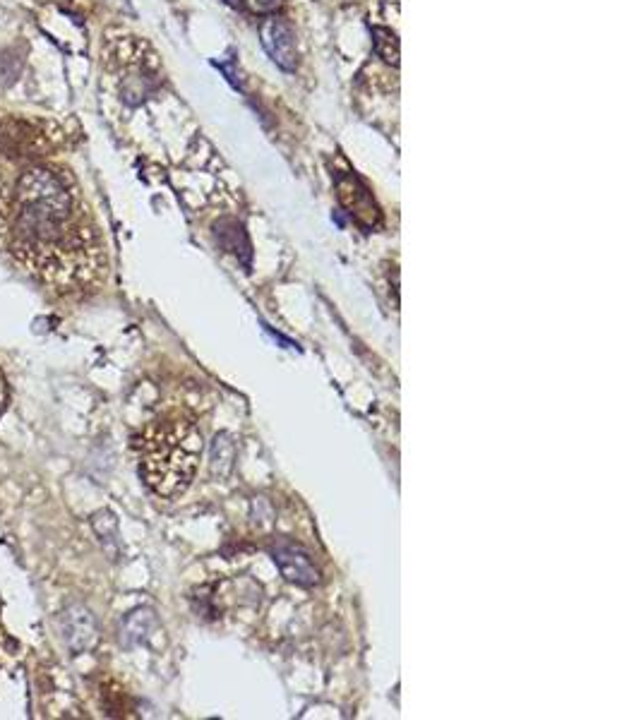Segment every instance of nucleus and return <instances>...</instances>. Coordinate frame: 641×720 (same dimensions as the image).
<instances>
[{
  "label": "nucleus",
  "instance_id": "obj_2",
  "mask_svg": "<svg viewBox=\"0 0 641 720\" xmlns=\"http://www.w3.org/2000/svg\"><path fill=\"white\" fill-rule=\"evenodd\" d=\"M202 447L205 440L195 420L169 416L149 425L140 442V473L147 488L166 500L183 495L200 466Z\"/></svg>",
  "mask_w": 641,
  "mask_h": 720
},
{
  "label": "nucleus",
  "instance_id": "obj_4",
  "mask_svg": "<svg viewBox=\"0 0 641 720\" xmlns=\"http://www.w3.org/2000/svg\"><path fill=\"white\" fill-rule=\"evenodd\" d=\"M337 190H339L341 204L349 209L351 216H356L358 224L375 228L377 221H380V209H377L373 195H370L368 188H365L361 180L353 178V176L339 178Z\"/></svg>",
  "mask_w": 641,
  "mask_h": 720
},
{
  "label": "nucleus",
  "instance_id": "obj_8",
  "mask_svg": "<svg viewBox=\"0 0 641 720\" xmlns=\"http://www.w3.org/2000/svg\"><path fill=\"white\" fill-rule=\"evenodd\" d=\"M253 12H260V15H267V12H274L281 5V0H245Z\"/></svg>",
  "mask_w": 641,
  "mask_h": 720
},
{
  "label": "nucleus",
  "instance_id": "obj_10",
  "mask_svg": "<svg viewBox=\"0 0 641 720\" xmlns=\"http://www.w3.org/2000/svg\"><path fill=\"white\" fill-rule=\"evenodd\" d=\"M229 3H233V5H236V3H238V0H229Z\"/></svg>",
  "mask_w": 641,
  "mask_h": 720
},
{
  "label": "nucleus",
  "instance_id": "obj_6",
  "mask_svg": "<svg viewBox=\"0 0 641 720\" xmlns=\"http://www.w3.org/2000/svg\"><path fill=\"white\" fill-rule=\"evenodd\" d=\"M63 634L73 651H85L97 641V624L92 612L82 605H73L63 612Z\"/></svg>",
  "mask_w": 641,
  "mask_h": 720
},
{
  "label": "nucleus",
  "instance_id": "obj_1",
  "mask_svg": "<svg viewBox=\"0 0 641 720\" xmlns=\"http://www.w3.org/2000/svg\"><path fill=\"white\" fill-rule=\"evenodd\" d=\"M75 195L51 168H29L17 183L13 252L46 284L75 291L97 272L94 233L75 221Z\"/></svg>",
  "mask_w": 641,
  "mask_h": 720
},
{
  "label": "nucleus",
  "instance_id": "obj_5",
  "mask_svg": "<svg viewBox=\"0 0 641 720\" xmlns=\"http://www.w3.org/2000/svg\"><path fill=\"white\" fill-rule=\"evenodd\" d=\"M262 46L274 63L284 70H293L298 63V48L291 27L284 20H267L262 24Z\"/></svg>",
  "mask_w": 641,
  "mask_h": 720
},
{
  "label": "nucleus",
  "instance_id": "obj_7",
  "mask_svg": "<svg viewBox=\"0 0 641 720\" xmlns=\"http://www.w3.org/2000/svg\"><path fill=\"white\" fill-rule=\"evenodd\" d=\"M375 46H377V53H380L382 58L387 60V63L397 65L399 63V44H397V36H394L392 32H387V29H375Z\"/></svg>",
  "mask_w": 641,
  "mask_h": 720
},
{
  "label": "nucleus",
  "instance_id": "obj_3",
  "mask_svg": "<svg viewBox=\"0 0 641 720\" xmlns=\"http://www.w3.org/2000/svg\"><path fill=\"white\" fill-rule=\"evenodd\" d=\"M272 557L277 562L279 572L284 574L286 581L296 586H317L320 584V569L310 557V552L301 548L298 543H291V540H279L272 548Z\"/></svg>",
  "mask_w": 641,
  "mask_h": 720
},
{
  "label": "nucleus",
  "instance_id": "obj_9",
  "mask_svg": "<svg viewBox=\"0 0 641 720\" xmlns=\"http://www.w3.org/2000/svg\"><path fill=\"white\" fill-rule=\"evenodd\" d=\"M3 404H5V382L3 375H0V411H3Z\"/></svg>",
  "mask_w": 641,
  "mask_h": 720
}]
</instances>
